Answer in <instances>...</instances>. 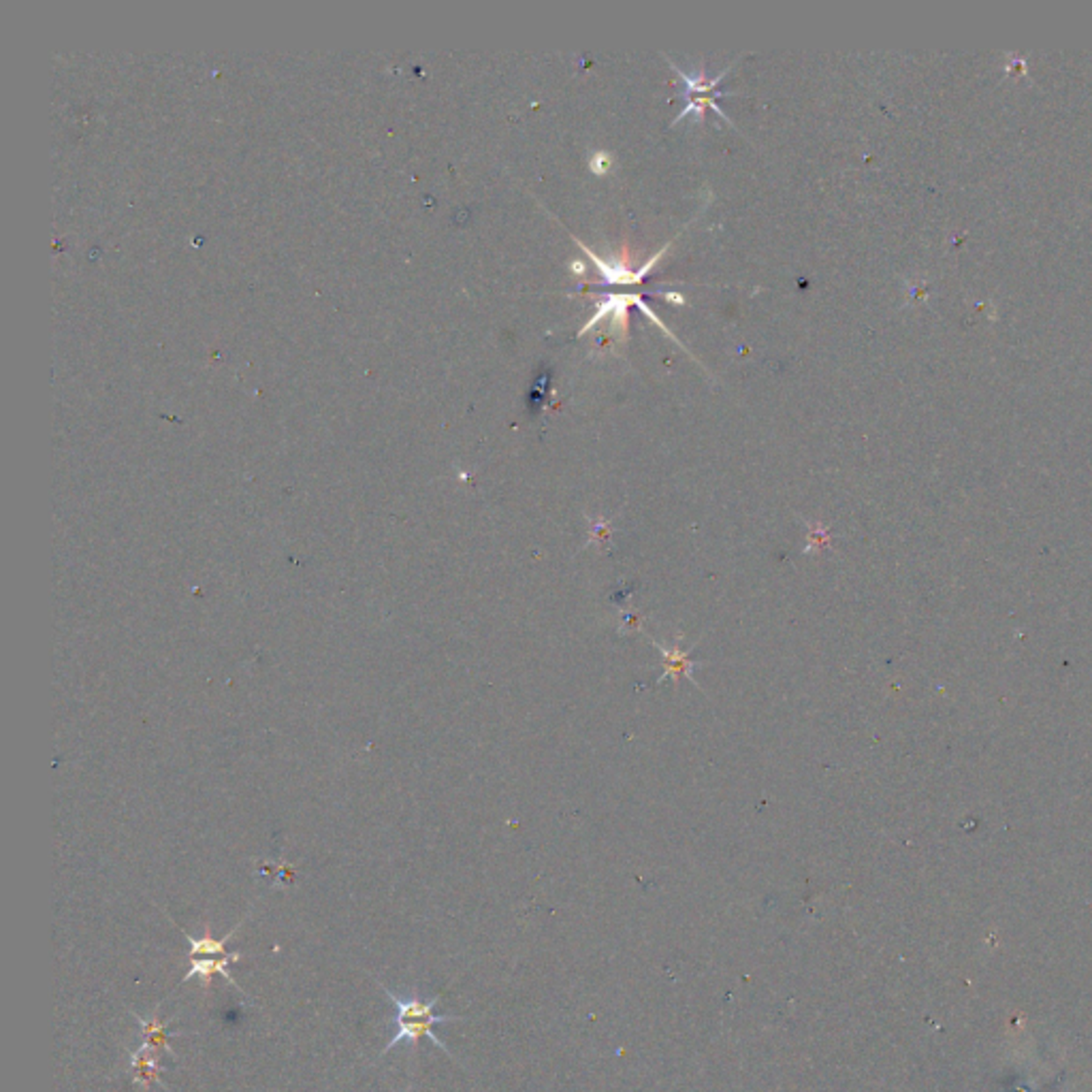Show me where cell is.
Segmentation results:
<instances>
[{"label":"cell","instance_id":"9c48e42d","mask_svg":"<svg viewBox=\"0 0 1092 1092\" xmlns=\"http://www.w3.org/2000/svg\"><path fill=\"white\" fill-rule=\"evenodd\" d=\"M611 165H612V158H611V154H606V152H596L591 158H589V169H591L596 175L608 173Z\"/></svg>","mask_w":1092,"mask_h":1092},{"label":"cell","instance_id":"277c9868","mask_svg":"<svg viewBox=\"0 0 1092 1092\" xmlns=\"http://www.w3.org/2000/svg\"><path fill=\"white\" fill-rule=\"evenodd\" d=\"M241 958H244V956H241L239 952H231L229 956H220V958H194L193 964H190L188 973L184 975V981H188V979H193V978H201V981H203L205 988H209L211 979H214V975H224V978L229 979L231 984L235 986V988L241 990L239 986L235 984V979L231 978V973H226V966H229L231 963H235V960H241Z\"/></svg>","mask_w":1092,"mask_h":1092},{"label":"cell","instance_id":"8fae6325","mask_svg":"<svg viewBox=\"0 0 1092 1092\" xmlns=\"http://www.w3.org/2000/svg\"><path fill=\"white\" fill-rule=\"evenodd\" d=\"M570 269L576 271L578 275H583V274H585V263H583V260H572Z\"/></svg>","mask_w":1092,"mask_h":1092},{"label":"cell","instance_id":"3957f363","mask_svg":"<svg viewBox=\"0 0 1092 1092\" xmlns=\"http://www.w3.org/2000/svg\"><path fill=\"white\" fill-rule=\"evenodd\" d=\"M130 1066H133V1081L139 1084L143 1090H150L154 1084H160V1074H163V1065H160L158 1054L152 1050H145L139 1048L135 1052H130Z\"/></svg>","mask_w":1092,"mask_h":1092},{"label":"cell","instance_id":"6da1fadb","mask_svg":"<svg viewBox=\"0 0 1092 1092\" xmlns=\"http://www.w3.org/2000/svg\"><path fill=\"white\" fill-rule=\"evenodd\" d=\"M575 241H576L578 246H581L583 253H585L589 259H591L593 263H596L597 271H600V275H602V284H641V282L649 275V271L653 269V265L662 260V256L666 254L668 246H671V244L663 246V248L659 250L657 254H653L651 259H649L647 263L642 265V269L634 271L632 267H630V259H627V256H626V259H623V256H621V259H617L615 263H606V260H604L602 256H597L591 248H589V246L583 244L581 239L575 238Z\"/></svg>","mask_w":1092,"mask_h":1092},{"label":"cell","instance_id":"7a4b0ae2","mask_svg":"<svg viewBox=\"0 0 1092 1092\" xmlns=\"http://www.w3.org/2000/svg\"><path fill=\"white\" fill-rule=\"evenodd\" d=\"M449 1020H455V1018H452V1015H436V1014L425 1015V1018H397V1026H399V1030H397V1035H392V1039L386 1044V1048L382 1054H386V1052L395 1048V1045H399L401 1041H407V1044H412V1050H416L419 1039H422V1037H429V1041H434L437 1048H442L446 1052V1045L434 1035L431 1026L449 1022Z\"/></svg>","mask_w":1092,"mask_h":1092},{"label":"cell","instance_id":"ba28073f","mask_svg":"<svg viewBox=\"0 0 1092 1092\" xmlns=\"http://www.w3.org/2000/svg\"><path fill=\"white\" fill-rule=\"evenodd\" d=\"M659 649H662L663 657H666V672L671 674V677H678V674H685V677H689L687 672L692 671L693 666L689 663V657L685 656V653H678L677 649H674V651H668V649L662 647V644H659Z\"/></svg>","mask_w":1092,"mask_h":1092},{"label":"cell","instance_id":"8992f818","mask_svg":"<svg viewBox=\"0 0 1092 1092\" xmlns=\"http://www.w3.org/2000/svg\"><path fill=\"white\" fill-rule=\"evenodd\" d=\"M133 1015H135V1018H137V1022L141 1024V1030H143V1044H141V1048L152 1050V1052H156V1054H158V1052H167V1054L175 1056V1052H173V1048H171L169 1041H171V1037L178 1035V1033H171L169 1026L167 1024H160L156 1015H154V1018H150V1020L141 1018V1015L135 1014V1011H133Z\"/></svg>","mask_w":1092,"mask_h":1092},{"label":"cell","instance_id":"5b68a950","mask_svg":"<svg viewBox=\"0 0 1092 1092\" xmlns=\"http://www.w3.org/2000/svg\"><path fill=\"white\" fill-rule=\"evenodd\" d=\"M668 62H671V67H672L674 73H677L678 77L683 79V84H685V90H683V94H681L683 99H687V97H707V94H715V92H717L719 82H722V79L726 77L728 70H729V67H728L726 70H722V73H719V75H715V77H708L707 69H700V70H698V73L689 75V73H685V70L678 69L677 64L672 62V60H668Z\"/></svg>","mask_w":1092,"mask_h":1092},{"label":"cell","instance_id":"52a82bcc","mask_svg":"<svg viewBox=\"0 0 1092 1092\" xmlns=\"http://www.w3.org/2000/svg\"><path fill=\"white\" fill-rule=\"evenodd\" d=\"M239 926H235V928L231 930V933L226 934L224 939H214V937H211V928H209V926H208V928H205V937L203 939H194V937H190V934L184 933L186 934V941H188V945H190V956H193V958H199V956H218V958H220V956H229L231 952H226V943H229V941L235 937V933H238V930H239Z\"/></svg>","mask_w":1092,"mask_h":1092},{"label":"cell","instance_id":"30bf717a","mask_svg":"<svg viewBox=\"0 0 1092 1092\" xmlns=\"http://www.w3.org/2000/svg\"><path fill=\"white\" fill-rule=\"evenodd\" d=\"M659 295H662L666 301H671V304L685 305V297H683L681 293H677V290H668V293H659Z\"/></svg>","mask_w":1092,"mask_h":1092}]
</instances>
